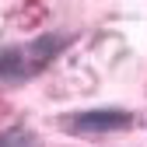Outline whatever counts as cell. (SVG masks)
Segmentation results:
<instances>
[{
    "mask_svg": "<svg viewBox=\"0 0 147 147\" xmlns=\"http://www.w3.org/2000/svg\"><path fill=\"white\" fill-rule=\"evenodd\" d=\"M63 46H67L63 35H42V39H35L21 49H7L0 56V77L4 81H25L32 74H39Z\"/></svg>",
    "mask_w": 147,
    "mask_h": 147,
    "instance_id": "obj_1",
    "label": "cell"
},
{
    "mask_svg": "<svg viewBox=\"0 0 147 147\" xmlns=\"http://www.w3.org/2000/svg\"><path fill=\"white\" fill-rule=\"evenodd\" d=\"M70 133H112L133 126V116L126 109H91V112H74L63 119Z\"/></svg>",
    "mask_w": 147,
    "mask_h": 147,
    "instance_id": "obj_2",
    "label": "cell"
},
{
    "mask_svg": "<svg viewBox=\"0 0 147 147\" xmlns=\"http://www.w3.org/2000/svg\"><path fill=\"white\" fill-rule=\"evenodd\" d=\"M0 147H39V140H35L32 133H21V130H18V133L4 137V144H0Z\"/></svg>",
    "mask_w": 147,
    "mask_h": 147,
    "instance_id": "obj_3",
    "label": "cell"
}]
</instances>
